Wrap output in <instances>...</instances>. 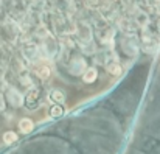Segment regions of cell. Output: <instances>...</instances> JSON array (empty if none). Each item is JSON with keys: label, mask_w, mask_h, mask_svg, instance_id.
<instances>
[{"label": "cell", "mask_w": 160, "mask_h": 154, "mask_svg": "<svg viewBox=\"0 0 160 154\" xmlns=\"http://www.w3.org/2000/svg\"><path fill=\"white\" fill-rule=\"evenodd\" d=\"M20 128H23L25 131H28V129H30V121H28V120H23V121L20 123Z\"/></svg>", "instance_id": "cell-5"}, {"label": "cell", "mask_w": 160, "mask_h": 154, "mask_svg": "<svg viewBox=\"0 0 160 154\" xmlns=\"http://www.w3.org/2000/svg\"><path fill=\"white\" fill-rule=\"evenodd\" d=\"M62 98H64V95H62L59 90H53V92H52V100H53V101H62Z\"/></svg>", "instance_id": "cell-3"}, {"label": "cell", "mask_w": 160, "mask_h": 154, "mask_svg": "<svg viewBox=\"0 0 160 154\" xmlns=\"http://www.w3.org/2000/svg\"><path fill=\"white\" fill-rule=\"evenodd\" d=\"M34 70H36V73H38L41 78H47V76L50 75V69H48L47 65H44V64H42V65H36Z\"/></svg>", "instance_id": "cell-1"}, {"label": "cell", "mask_w": 160, "mask_h": 154, "mask_svg": "<svg viewBox=\"0 0 160 154\" xmlns=\"http://www.w3.org/2000/svg\"><path fill=\"white\" fill-rule=\"evenodd\" d=\"M95 78H97V70L95 69H89L84 75V81H87V83H92Z\"/></svg>", "instance_id": "cell-2"}, {"label": "cell", "mask_w": 160, "mask_h": 154, "mask_svg": "<svg viewBox=\"0 0 160 154\" xmlns=\"http://www.w3.org/2000/svg\"><path fill=\"white\" fill-rule=\"evenodd\" d=\"M52 112H53V115H61L62 114V107L61 106H56V107L52 109Z\"/></svg>", "instance_id": "cell-4"}]
</instances>
